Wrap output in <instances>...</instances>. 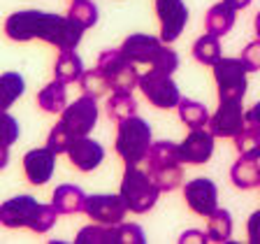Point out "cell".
Returning <instances> with one entry per match:
<instances>
[{
	"mask_svg": "<svg viewBox=\"0 0 260 244\" xmlns=\"http://www.w3.org/2000/svg\"><path fill=\"white\" fill-rule=\"evenodd\" d=\"M205 242H209V235L200 233V230H186L179 237V244H205Z\"/></svg>",
	"mask_w": 260,
	"mask_h": 244,
	"instance_id": "cell-39",
	"label": "cell"
},
{
	"mask_svg": "<svg viewBox=\"0 0 260 244\" xmlns=\"http://www.w3.org/2000/svg\"><path fill=\"white\" fill-rule=\"evenodd\" d=\"M177 114H179V119H181V124L188 126L190 130L205 128V126H209V119H211L209 109L202 103H198V100H190V98H181V100H179Z\"/></svg>",
	"mask_w": 260,
	"mask_h": 244,
	"instance_id": "cell-22",
	"label": "cell"
},
{
	"mask_svg": "<svg viewBox=\"0 0 260 244\" xmlns=\"http://www.w3.org/2000/svg\"><path fill=\"white\" fill-rule=\"evenodd\" d=\"M68 16L86 30V28H93L98 23V7L93 0H72Z\"/></svg>",
	"mask_w": 260,
	"mask_h": 244,
	"instance_id": "cell-31",
	"label": "cell"
},
{
	"mask_svg": "<svg viewBox=\"0 0 260 244\" xmlns=\"http://www.w3.org/2000/svg\"><path fill=\"white\" fill-rule=\"evenodd\" d=\"M95 68L105 75L109 88L114 93H133V88L140 86V68L130 63L121 49H107L98 56Z\"/></svg>",
	"mask_w": 260,
	"mask_h": 244,
	"instance_id": "cell-5",
	"label": "cell"
},
{
	"mask_svg": "<svg viewBox=\"0 0 260 244\" xmlns=\"http://www.w3.org/2000/svg\"><path fill=\"white\" fill-rule=\"evenodd\" d=\"M223 3H228V5L233 7V10H246V7L251 5V3H253V0H223Z\"/></svg>",
	"mask_w": 260,
	"mask_h": 244,
	"instance_id": "cell-41",
	"label": "cell"
},
{
	"mask_svg": "<svg viewBox=\"0 0 260 244\" xmlns=\"http://www.w3.org/2000/svg\"><path fill=\"white\" fill-rule=\"evenodd\" d=\"M235 19H237V10H233L228 3H216L205 14V30L216 38H223L225 33L233 30Z\"/></svg>",
	"mask_w": 260,
	"mask_h": 244,
	"instance_id": "cell-18",
	"label": "cell"
},
{
	"mask_svg": "<svg viewBox=\"0 0 260 244\" xmlns=\"http://www.w3.org/2000/svg\"><path fill=\"white\" fill-rule=\"evenodd\" d=\"M230 179H233V184L242 191L258 189L260 186V163L253 161V158L239 156L237 161H235V165L230 168Z\"/></svg>",
	"mask_w": 260,
	"mask_h": 244,
	"instance_id": "cell-19",
	"label": "cell"
},
{
	"mask_svg": "<svg viewBox=\"0 0 260 244\" xmlns=\"http://www.w3.org/2000/svg\"><path fill=\"white\" fill-rule=\"evenodd\" d=\"M235 149H237L239 156L260 161V128L246 124V128L235 137Z\"/></svg>",
	"mask_w": 260,
	"mask_h": 244,
	"instance_id": "cell-30",
	"label": "cell"
},
{
	"mask_svg": "<svg viewBox=\"0 0 260 244\" xmlns=\"http://www.w3.org/2000/svg\"><path fill=\"white\" fill-rule=\"evenodd\" d=\"M7 163H10V146L0 144V170H5Z\"/></svg>",
	"mask_w": 260,
	"mask_h": 244,
	"instance_id": "cell-42",
	"label": "cell"
},
{
	"mask_svg": "<svg viewBox=\"0 0 260 244\" xmlns=\"http://www.w3.org/2000/svg\"><path fill=\"white\" fill-rule=\"evenodd\" d=\"M5 35L12 42H30V40H42V42L56 47L58 51H70L77 49L84 35V28L70 16L51 14L42 10H21L7 16Z\"/></svg>",
	"mask_w": 260,
	"mask_h": 244,
	"instance_id": "cell-1",
	"label": "cell"
},
{
	"mask_svg": "<svg viewBox=\"0 0 260 244\" xmlns=\"http://www.w3.org/2000/svg\"><path fill=\"white\" fill-rule=\"evenodd\" d=\"M21 135V128H19V121L12 116L7 109H0V144L12 146Z\"/></svg>",
	"mask_w": 260,
	"mask_h": 244,
	"instance_id": "cell-34",
	"label": "cell"
},
{
	"mask_svg": "<svg viewBox=\"0 0 260 244\" xmlns=\"http://www.w3.org/2000/svg\"><path fill=\"white\" fill-rule=\"evenodd\" d=\"M140 91L158 109H174L181 100V91L174 84L172 75H165L158 70H149L140 75Z\"/></svg>",
	"mask_w": 260,
	"mask_h": 244,
	"instance_id": "cell-7",
	"label": "cell"
},
{
	"mask_svg": "<svg viewBox=\"0 0 260 244\" xmlns=\"http://www.w3.org/2000/svg\"><path fill=\"white\" fill-rule=\"evenodd\" d=\"M51 205L56 207L58 214H79L86 207V193L79 186L60 184L51 195Z\"/></svg>",
	"mask_w": 260,
	"mask_h": 244,
	"instance_id": "cell-17",
	"label": "cell"
},
{
	"mask_svg": "<svg viewBox=\"0 0 260 244\" xmlns=\"http://www.w3.org/2000/svg\"><path fill=\"white\" fill-rule=\"evenodd\" d=\"M56 219H58L56 207L54 205H42V207H40V211H38V217H35V221H32L30 230H32V233H38V235L49 233V230L54 228Z\"/></svg>",
	"mask_w": 260,
	"mask_h": 244,
	"instance_id": "cell-35",
	"label": "cell"
},
{
	"mask_svg": "<svg viewBox=\"0 0 260 244\" xmlns=\"http://www.w3.org/2000/svg\"><path fill=\"white\" fill-rule=\"evenodd\" d=\"M84 75V63L75 54V49L70 51H60L54 65V79H60L63 84H75Z\"/></svg>",
	"mask_w": 260,
	"mask_h": 244,
	"instance_id": "cell-21",
	"label": "cell"
},
{
	"mask_svg": "<svg viewBox=\"0 0 260 244\" xmlns=\"http://www.w3.org/2000/svg\"><path fill=\"white\" fill-rule=\"evenodd\" d=\"M91 221L95 223H107V226H119L128 214V205L121 198V193H95L86 195V207H84Z\"/></svg>",
	"mask_w": 260,
	"mask_h": 244,
	"instance_id": "cell-8",
	"label": "cell"
},
{
	"mask_svg": "<svg viewBox=\"0 0 260 244\" xmlns=\"http://www.w3.org/2000/svg\"><path fill=\"white\" fill-rule=\"evenodd\" d=\"M40 202L32 195H14L0 202V226L5 228H30L40 211Z\"/></svg>",
	"mask_w": 260,
	"mask_h": 244,
	"instance_id": "cell-13",
	"label": "cell"
},
{
	"mask_svg": "<svg viewBox=\"0 0 260 244\" xmlns=\"http://www.w3.org/2000/svg\"><path fill=\"white\" fill-rule=\"evenodd\" d=\"M68 158H70V163L77 170H81V172H93V170L105 161V149L100 142L91 140L88 135L75 137L70 149H68Z\"/></svg>",
	"mask_w": 260,
	"mask_h": 244,
	"instance_id": "cell-16",
	"label": "cell"
},
{
	"mask_svg": "<svg viewBox=\"0 0 260 244\" xmlns=\"http://www.w3.org/2000/svg\"><path fill=\"white\" fill-rule=\"evenodd\" d=\"M211 154H214V135L205 128H193L179 144V158L186 165H202L211 158Z\"/></svg>",
	"mask_w": 260,
	"mask_h": 244,
	"instance_id": "cell-14",
	"label": "cell"
},
{
	"mask_svg": "<svg viewBox=\"0 0 260 244\" xmlns=\"http://www.w3.org/2000/svg\"><path fill=\"white\" fill-rule=\"evenodd\" d=\"M72 140H75V135H72L70 130H68V126H65L63 121H58V124L51 128V133H49L47 146L56 154V156H58V154H68V149H70Z\"/></svg>",
	"mask_w": 260,
	"mask_h": 244,
	"instance_id": "cell-33",
	"label": "cell"
},
{
	"mask_svg": "<svg viewBox=\"0 0 260 244\" xmlns=\"http://www.w3.org/2000/svg\"><path fill=\"white\" fill-rule=\"evenodd\" d=\"M253 28H255V35L260 38V12L255 14V21H253Z\"/></svg>",
	"mask_w": 260,
	"mask_h": 244,
	"instance_id": "cell-43",
	"label": "cell"
},
{
	"mask_svg": "<svg viewBox=\"0 0 260 244\" xmlns=\"http://www.w3.org/2000/svg\"><path fill=\"white\" fill-rule=\"evenodd\" d=\"M151 144V126L144 119H140L137 114L119 124L114 146H116V154L125 165H140L142 161H146V154H149Z\"/></svg>",
	"mask_w": 260,
	"mask_h": 244,
	"instance_id": "cell-3",
	"label": "cell"
},
{
	"mask_svg": "<svg viewBox=\"0 0 260 244\" xmlns=\"http://www.w3.org/2000/svg\"><path fill=\"white\" fill-rule=\"evenodd\" d=\"M26 91V81L19 72L10 70L0 75V109H10Z\"/></svg>",
	"mask_w": 260,
	"mask_h": 244,
	"instance_id": "cell-23",
	"label": "cell"
},
{
	"mask_svg": "<svg viewBox=\"0 0 260 244\" xmlns=\"http://www.w3.org/2000/svg\"><path fill=\"white\" fill-rule=\"evenodd\" d=\"M242 60L249 70H260V38L255 42L246 44L242 51Z\"/></svg>",
	"mask_w": 260,
	"mask_h": 244,
	"instance_id": "cell-37",
	"label": "cell"
},
{
	"mask_svg": "<svg viewBox=\"0 0 260 244\" xmlns=\"http://www.w3.org/2000/svg\"><path fill=\"white\" fill-rule=\"evenodd\" d=\"M249 68L242 58H221L214 65V81L218 88V103L221 100H244L249 81H246Z\"/></svg>",
	"mask_w": 260,
	"mask_h": 244,
	"instance_id": "cell-6",
	"label": "cell"
},
{
	"mask_svg": "<svg viewBox=\"0 0 260 244\" xmlns=\"http://www.w3.org/2000/svg\"><path fill=\"white\" fill-rule=\"evenodd\" d=\"M184 200L198 217H209L211 211L218 209V189L207 177L190 179L188 184H184Z\"/></svg>",
	"mask_w": 260,
	"mask_h": 244,
	"instance_id": "cell-12",
	"label": "cell"
},
{
	"mask_svg": "<svg viewBox=\"0 0 260 244\" xmlns=\"http://www.w3.org/2000/svg\"><path fill=\"white\" fill-rule=\"evenodd\" d=\"M156 16L160 21V40L172 44L188 23V7L184 0H156Z\"/></svg>",
	"mask_w": 260,
	"mask_h": 244,
	"instance_id": "cell-11",
	"label": "cell"
},
{
	"mask_svg": "<svg viewBox=\"0 0 260 244\" xmlns=\"http://www.w3.org/2000/svg\"><path fill=\"white\" fill-rule=\"evenodd\" d=\"M137 114V100L133 98V93H112L107 100V116L116 124L130 119Z\"/></svg>",
	"mask_w": 260,
	"mask_h": 244,
	"instance_id": "cell-27",
	"label": "cell"
},
{
	"mask_svg": "<svg viewBox=\"0 0 260 244\" xmlns=\"http://www.w3.org/2000/svg\"><path fill=\"white\" fill-rule=\"evenodd\" d=\"M246 235H249L251 244H260V209L253 211L249 217V223H246Z\"/></svg>",
	"mask_w": 260,
	"mask_h": 244,
	"instance_id": "cell-38",
	"label": "cell"
},
{
	"mask_svg": "<svg viewBox=\"0 0 260 244\" xmlns=\"http://www.w3.org/2000/svg\"><path fill=\"white\" fill-rule=\"evenodd\" d=\"M193 58L198 60V63H202V65H211V68H214V65L223 58L221 42H218L216 35L207 33V35H202L200 40H195V44H193Z\"/></svg>",
	"mask_w": 260,
	"mask_h": 244,
	"instance_id": "cell-26",
	"label": "cell"
},
{
	"mask_svg": "<svg viewBox=\"0 0 260 244\" xmlns=\"http://www.w3.org/2000/svg\"><path fill=\"white\" fill-rule=\"evenodd\" d=\"M246 128V112L242 100H221L216 114L209 119V130L214 137H237Z\"/></svg>",
	"mask_w": 260,
	"mask_h": 244,
	"instance_id": "cell-10",
	"label": "cell"
},
{
	"mask_svg": "<svg viewBox=\"0 0 260 244\" xmlns=\"http://www.w3.org/2000/svg\"><path fill=\"white\" fill-rule=\"evenodd\" d=\"M119 193L125 200V205H128V211H133V214H146L158 202L160 189L156 186V181L151 179L149 172L140 170L137 165H125Z\"/></svg>",
	"mask_w": 260,
	"mask_h": 244,
	"instance_id": "cell-4",
	"label": "cell"
},
{
	"mask_svg": "<svg viewBox=\"0 0 260 244\" xmlns=\"http://www.w3.org/2000/svg\"><path fill=\"white\" fill-rule=\"evenodd\" d=\"M119 230V244H144V230H142L137 223H119L116 226Z\"/></svg>",
	"mask_w": 260,
	"mask_h": 244,
	"instance_id": "cell-36",
	"label": "cell"
},
{
	"mask_svg": "<svg viewBox=\"0 0 260 244\" xmlns=\"http://www.w3.org/2000/svg\"><path fill=\"white\" fill-rule=\"evenodd\" d=\"M98 98L93 96H84L77 98L75 103H70L68 107L60 112V121L68 126L75 137H84L93 130V126L98 124Z\"/></svg>",
	"mask_w": 260,
	"mask_h": 244,
	"instance_id": "cell-9",
	"label": "cell"
},
{
	"mask_svg": "<svg viewBox=\"0 0 260 244\" xmlns=\"http://www.w3.org/2000/svg\"><path fill=\"white\" fill-rule=\"evenodd\" d=\"M79 86L86 96H93V98H100L107 91H112L109 84H107V79H105V75L98 70V68H93V70H84V75H81V79H79Z\"/></svg>",
	"mask_w": 260,
	"mask_h": 244,
	"instance_id": "cell-32",
	"label": "cell"
},
{
	"mask_svg": "<svg viewBox=\"0 0 260 244\" xmlns=\"http://www.w3.org/2000/svg\"><path fill=\"white\" fill-rule=\"evenodd\" d=\"M146 163H149V168H160V165L181 163V158H179V144H174V142H170V140L153 142L149 154H146Z\"/></svg>",
	"mask_w": 260,
	"mask_h": 244,
	"instance_id": "cell-28",
	"label": "cell"
},
{
	"mask_svg": "<svg viewBox=\"0 0 260 244\" xmlns=\"http://www.w3.org/2000/svg\"><path fill=\"white\" fill-rule=\"evenodd\" d=\"M246 124L260 128V103H255L251 109H246Z\"/></svg>",
	"mask_w": 260,
	"mask_h": 244,
	"instance_id": "cell-40",
	"label": "cell"
},
{
	"mask_svg": "<svg viewBox=\"0 0 260 244\" xmlns=\"http://www.w3.org/2000/svg\"><path fill=\"white\" fill-rule=\"evenodd\" d=\"M146 172L151 174V179L156 181V186L162 191H174L184 184V170L179 163L174 165H160V168H149Z\"/></svg>",
	"mask_w": 260,
	"mask_h": 244,
	"instance_id": "cell-29",
	"label": "cell"
},
{
	"mask_svg": "<svg viewBox=\"0 0 260 244\" xmlns=\"http://www.w3.org/2000/svg\"><path fill=\"white\" fill-rule=\"evenodd\" d=\"M77 244H119V230L116 226H107V223H95V226H86L77 233Z\"/></svg>",
	"mask_w": 260,
	"mask_h": 244,
	"instance_id": "cell-25",
	"label": "cell"
},
{
	"mask_svg": "<svg viewBox=\"0 0 260 244\" xmlns=\"http://www.w3.org/2000/svg\"><path fill=\"white\" fill-rule=\"evenodd\" d=\"M54 168H56V154L49 146L30 149L23 156V172H26V179L32 186L49 184V179L54 177Z\"/></svg>",
	"mask_w": 260,
	"mask_h": 244,
	"instance_id": "cell-15",
	"label": "cell"
},
{
	"mask_svg": "<svg viewBox=\"0 0 260 244\" xmlns=\"http://www.w3.org/2000/svg\"><path fill=\"white\" fill-rule=\"evenodd\" d=\"M207 235H209V242L223 244L230 239L233 235V214L228 209H216L207 217Z\"/></svg>",
	"mask_w": 260,
	"mask_h": 244,
	"instance_id": "cell-24",
	"label": "cell"
},
{
	"mask_svg": "<svg viewBox=\"0 0 260 244\" xmlns=\"http://www.w3.org/2000/svg\"><path fill=\"white\" fill-rule=\"evenodd\" d=\"M68 84H63L60 79L49 81L42 91H38V107L44 109L47 114H60L68 107Z\"/></svg>",
	"mask_w": 260,
	"mask_h": 244,
	"instance_id": "cell-20",
	"label": "cell"
},
{
	"mask_svg": "<svg viewBox=\"0 0 260 244\" xmlns=\"http://www.w3.org/2000/svg\"><path fill=\"white\" fill-rule=\"evenodd\" d=\"M121 54L130 63H135L137 68L146 65L149 70H158L165 72V75H172L179 68L177 51L170 49L160 38H153V35H146V33H135V35L125 38L123 44H121Z\"/></svg>",
	"mask_w": 260,
	"mask_h": 244,
	"instance_id": "cell-2",
	"label": "cell"
}]
</instances>
